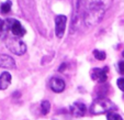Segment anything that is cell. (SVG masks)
<instances>
[{"label": "cell", "mask_w": 124, "mask_h": 120, "mask_svg": "<svg viewBox=\"0 0 124 120\" xmlns=\"http://www.w3.org/2000/svg\"><path fill=\"white\" fill-rule=\"evenodd\" d=\"M113 0H89L84 10V22L86 26H94L102 21L103 17Z\"/></svg>", "instance_id": "6da1fadb"}, {"label": "cell", "mask_w": 124, "mask_h": 120, "mask_svg": "<svg viewBox=\"0 0 124 120\" xmlns=\"http://www.w3.org/2000/svg\"><path fill=\"white\" fill-rule=\"evenodd\" d=\"M114 110H116V106L108 98H97L90 106V112L94 116L108 113Z\"/></svg>", "instance_id": "7a4b0ae2"}, {"label": "cell", "mask_w": 124, "mask_h": 120, "mask_svg": "<svg viewBox=\"0 0 124 120\" xmlns=\"http://www.w3.org/2000/svg\"><path fill=\"white\" fill-rule=\"evenodd\" d=\"M6 38H7V36H6ZM5 43L8 49H9L12 53H14V54H16V55H22L26 52L25 43L20 38H18V36L13 35V36H10V38L8 36V38L6 39Z\"/></svg>", "instance_id": "3957f363"}, {"label": "cell", "mask_w": 124, "mask_h": 120, "mask_svg": "<svg viewBox=\"0 0 124 120\" xmlns=\"http://www.w3.org/2000/svg\"><path fill=\"white\" fill-rule=\"evenodd\" d=\"M84 1L85 0H73V17H71V26L75 31L76 26L80 19L81 12L84 11Z\"/></svg>", "instance_id": "277c9868"}, {"label": "cell", "mask_w": 124, "mask_h": 120, "mask_svg": "<svg viewBox=\"0 0 124 120\" xmlns=\"http://www.w3.org/2000/svg\"><path fill=\"white\" fill-rule=\"evenodd\" d=\"M8 26H9V30L11 31V33L14 36L21 38L25 34V29L22 26V24L20 23L18 20L16 19H8Z\"/></svg>", "instance_id": "5b68a950"}, {"label": "cell", "mask_w": 124, "mask_h": 120, "mask_svg": "<svg viewBox=\"0 0 124 120\" xmlns=\"http://www.w3.org/2000/svg\"><path fill=\"white\" fill-rule=\"evenodd\" d=\"M66 23H67V18L63 14H59L55 18V33L57 38H63L66 29Z\"/></svg>", "instance_id": "8992f818"}, {"label": "cell", "mask_w": 124, "mask_h": 120, "mask_svg": "<svg viewBox=\"0 0 124 120\" xmlns=\"http://www.w3.org/2000/svg\"><path fill=\"white\" fill-rule=\"evenodd\" d=\"M108 71L109 68L107 66L103 68H93L91 71V78L98 80L99 83H105L108 79Z\"/></svg>", "instance_id": "52a82bcc"}, {"label": "cell", "mask_w": 124, "mask_h": 120, "mask_svg": "<svg viewBox=\"0 0 124 120\" xmlns=\"http://www.w3.org/2000/svg\"><path fill=\"white\" fill-rule=\"evenodd\" d=\"M86 105L80 103V101H76L70 106V113L74 117H82L86 113Z\"/></svg>", "instance_id": "ba28073f"}, {"label": "cell", "mask_w": 124, "mask_h": 120, "mask_svg": "<svg viewBox=\"0 0 124 120\" xmlns=\"http://www.w3.org/2000/svg\"><path fill=\"white\" fill-rule=\"evenodd\" d=\"M49 86H51V89L55 93H62L64 89H65V82H64L62 78L55 77L53 79H51V83H49Z\"/></svg>", "instance_id": "9c48e42d"}, {"label": "cell", "mask_w": 124, "mask_h": 120, "mask_svg": "<svg viewBox=\"0 0 124 120\" xmlns=\"http://www.w3.org/2000/svg\"><path fill=\"white\" fill-rule=\"evenodd\" d=\"M0 67L2 68H14L16 62L11 56L7 54H0Z\"/></svg>", "instance_id": "30bf717a"}, {"label": "cell", "mask_w": 124, "mask_h": 120, "mask_svg": "<svg viewBox=\"0 0 124 120\" xmlns=\"http://www.w3.org/2000/svg\"><path fill=\"white\" fill-rule=\"evenodd\" d=\"M11 74L8 72H3L0 75V90H5L9 87L10 83H11Z\"/></svg>", "instance_id": "8fae6325"}, {"label": "cell", "mask_w": 124, "mask_h": 120, "mask_svg": "<svg viewBox=\"0 0 124 120\" xmlns=\"http://www.w3.org/2000/svg\"><path fill=\"white\" fill-rule=\"evenodd\" d=\"M9 32V26L7 20L0 19V38H6Z\"/></svg>", "instance_id": "7c38bea8"}, {"label": "cell", "mask_w": 124, "mask_h": 120, "mask_svg": "<svg viewBox=\"0 0 124 120\" xmlns=\"http://www.w3.org/2000/svg\"><path fill=\"white\" fill-rule=\"evenodd\" d=\"M49 109H51V104H49L48 100H43L42 104H41V111H42L43 115H47L49 112Z\"/></svg>", "instance_id": "4fadbf2b"}, {"label": "cell", "mask_w": 124, "mask_h": 120, "mask_svg": "<svg viewBox=\"0 0 124 120\" xmlns=\"http://www.w3.org/2000/svg\"><path fill=\"white\" fill-rule=\"evenodd\" d=\"M11 2L10 1H6V2H3L2 5L0 6V11L2 12V13H8V12L11 10Z\"/></svg>", "instance_id": "5bb4252c"}, {"label": "cell", "mask_w": 124, "mask_h": 120, "mask_svg": "<svg viewBox=\"0 0 124 120\" xmlns=\"http://www.w3.org/2000/svg\"><path fill=\"white\" fill-rule=\"evenodd\" d=\"M107 119L108 120H123L121 116L117 115L114 111H110V112L107 113Z\"/></svg>", "instance_id": "9a60e30c"}, {"label": "cell", "mask_w": 124, "mask_h": 120, "mask_svg": "<svg viewBox=\"0 0 124 120\" xmlns=\"http://www.w3.org/2000/svg\"><path fill=\"white\" fill-rule=\"evenodd\" d=\"M93 55L97 60H99V61H103V60H105V56H107L103 51H98V50H94L93 51Z\"/></svg>", "instance_id": "2e32d148"}, {"label": "cell", "mask_w": 124, "mask_h": 120, "mask_svg": "<svg viewBox=\"0 0 124 120\" xmlns=\"http://www.w3.org/2000/svg\"><path fill=\"white\" fill-rule=\"evenodd\" d=\"M116 84H117V87H119L122 92H124V77L119 78L117 82H116Z\"/></svg>", "instance_id": "e0dca14e"}, {"label": "cell", "mask_w": 124, "mask_h": 120, "mask_svg": "<svg viewBox=\"0 0 124 120\" xmlns=\"http://www.w3.org/2000/svg\"><path fill=\"white\" fill-rule=\"evenodd\" d=\"M119 72L121 74H124V61L119 63Z\"/></svg>", "instance_id": "ac0fdd59"}, {"label": "cell", "mask_w": 124, "mask_h": 120, "mask_svg": "<svg viewBox=\"0 0 124 120\" xmlns=\"http://www.w3.org/2000/svg\"><path fill=\"white\" fill-rule=\"evenodd\" d=\"M65 67H66V64H62V66H61V67H59V69H58V71H59V72H62V71H63V69H65Z\"/></svg>", "instance_id": "d6986e66"}, {"label": "cell", "mask_w": 124, "mask_h": 120, "mask_svg": "<svg viewBox=\"0 0 124 120\" xmlns=\"http://www.w3.org/2000/svg\"><path fill=\"white\" fill-rule=\"evenodd\" d=\"M122 55H123V56H124V52H123V54H122Z\"/></svg>", "instance_id": "ffe728a7"}]
</instances>
